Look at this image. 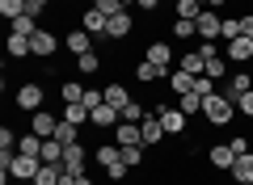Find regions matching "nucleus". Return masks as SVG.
Listing matches in <instances>:
<instances>
[{"label": "nucleus", "mask_w": 253, "mask_h": 185, "mask_svg": "<svg viewBox=\"0 0 253 185\" xmlns=\"http://www.w3.org/2000/svg\"><path fill=\"white\" fill-rule=\"evenodd\" d=\"M236 114H241V110H236V97H228V93L203 97V118H207V126H228Z\"/></svg>", "instance_id": "obj_1"}, {"label": "nucleus", "mask_w": 253, "mask_h": 185, "mask_svg": "<svg viewBox=\"0 0 253 185\" xmlns=\"http://www.w3.org/2000/svg\"><path fill=\"white\" fill-rule=\"evenodd\" d=\"M13 97H17V106H21V110H30V114L46 110V106H42V97H46V93H42V84H38V80H26V84H21L17 93H13Z\"/></svg>", "instance_id": "obj_2"}, {"label": "nucleus", "mask_w": 253, "mask_h": 185, "mask_svg": "<svg viewBox=\"0 0 253 185\" xmlns=\"http://www.w3.org/2000/svg\"><path fill=\"white\" fill-rule=\"evenodd\" d=\"M152 114H156V118L165 122V135H181V131L190 126V118L181 114L177 106H161V110H152Z\"/></svg>", "instance_id": "obj_3"}, {"label": "nucleus", "mask_w": 253, "mask_h": 185, "mask_svg": "<svg viewBox=\"0 0 253 185\" xmlns=\"http://www.w3.org/2000/svg\"><path fill=\"white\" fill-rule=\"evenodd\" d=\"M30 51H34V59H51V55L59 51V38H55L51 30L42 26V30H38L34 38H30Z\"/></svg>", "instance_id": "obj_4"}, {"label": "nucleus", "mask_w": 253, "mask_h": 185, "mask_svg": "<svg viewBox=\"0 0 253 185\" xmlns=\"http://www.w3.org/2000/svg\"><path fill=\"white\" fill-rule=\"evenodd\" d=\"M194 26H199L203 42H215V38H219V30H224V17H219L215 9H203V13H199V21H194Z\"/></svg>", "instance_id": "obj_5"}, {"label": "nucleus", "mask_w": 253, "mask_h": 185, "mask_svg": "<svg viewBox=\"0 0 253 185\" xmlns=\"http://www.w3.org/2000/svg\"><path fill=\"white\" fill-rule=\"evenodd\" d=\"M84 164H89V151H84L81 143H68V148H63V173L81 177V173H84Z\"/></svg>", "instance_id": "obj_6"}, {"label": "nucleus", "mask_w": 253, "mask_h": 185, "mask_svg": "<svg viewBox=\"0 0 253 185\" xmlns=\"http://www.w3.org/2000/svg\"><path fill=\"white\" fill-rule=\"evenodd\" d=\"M63 46H68V55H72V59H81V55H89V51H93V34H84V30L76 26V30H68Z\"/></svg>", "instance_id": "obj_7"}, {"label": "nucleus", "mask_w": 253, "mask_h": 185, "mask_svg": "<svg viewBox=\"0 0 253 185\" xmlns=\"http://www.w3.org/2000/svg\"><path fill=\"white\" fill-rule=\"evenodd\" d=\"M30 131H34L38 139H55V131H59V118L46 114V110H38V114L30 118Z\"/></svg>", "instance_id": "obj_8"}, {"label": "nucleus", "mask_w": 253, "mask_h": 185, "mask_svg": "<svg viewBox=\"0 0 253 185\" xmlns=\"http://www.w3.org/2000/svg\"><path fill=\"white\" fill-rule=\"evenodd\" d=\"M207 160H211V168H219V173H232V164H236V151L228 148V143H211Z\"/></svg>", "instance_id": "obj_9"}, {"label": "nucleus", "mask_w": 253, "mask_h": 185, "mask_svg": "<svg viewBox=\"0 0 253 185\" xmlns=\"http://www.w3.org/2000/svg\"><path fill=\"white\" fill-rule=\"evenodd\" d=\"M106 26H110V17H106V13H97V9H84V13H81V30H84V34L106 38Z\"/></svg>", "instance_id": "obj_10"}, {"label": "nucleus", "mask_w": 253, "mask_h": 185, "mask_svg": "<svg viewBox=\"0 0 253 185\" xmlns=\"http://www.w3.org/2000/svg\"><path fill=\"white\" fill-rule=\"evenodd\" d=\"M139 131H144V148H156V143L165 139V122L156 114H144V122H139Z\"/></svg>", "instance_id": "obj_11"}, {"label": "nucleus", "mask_w": 253, "mask_h": 185, "mask_svg": "<svg viewBox=\"0 0 253 185\" xmlns=\"http://www.w3.org/2000/svg\"><path fill=\"white\" fill-rule=\"evenodd\" d=\"M135 76L144 80V84H156V80H165V76H169V68H161V63H152V59H144V55H139Z\"/></svg>", "instance_id": "obj_12"}, {"label": "nucleus", "mask_w": 253, "mask_h": 185, "mask_svg": "<svg viewBox=\"0 0 253 185\" xmlns=\"http://www.w3.org/2000/svg\"><path fill=\"white\" fill-rule=\"evenodd\" d=\"M114 143H118V148L144 143V131H139V122H118V126H114Z\"/></svg>", "instance_id": "obj_13"}, {"label": "nucleus", "mask_w": 253, "mask_h": 185, "mask_svg": "<svg viewBox=\"0 0 253 185\" xmlns=\"http://www.w3.org/2000/svg\"><path fill=\"white\" fill-rule=\"evenodd\" d=\"M144 59H152V63H161V68H173V46L165 42H148V51H144Z\"/></svg>", "instance_id": "obj_14"}, {"label": "nucleus", "mask_w": 253, "mask_h": 185, "mask_svg": "<svg viewBox=\"0 0 253 185\" xmlns=\"http://www.w3.org/2000/svg\"><path fill=\"white\" fill-rule=\"evenodd\" d=\"M232 181H236V185H253V151L236 156V164H232Z\"/></svg>", "instance_id": "obj_15"}, {"label": "nucleus", "mask_w": 253, "mask_h": 185, "mask_svg": "<svg viewBox=\"0 0 253 185\" xmlns=\"http://www.w3.org/2000/svg\"><path fill=\"white\" fill-rule=\"evenodd\" d=\"M131 30H135V26H131V13H118V17H110V26H106V38H131Z\"/></svg>", "instance_id": "obj_16"}, {"label": "nucleus", "mask_w": 253, "mask_h": 185, "mask_svg": "<svg viewBox=\"0 0 253 185\" xmlns=\"http://www.w3.org/2000/svg\"><path fill=\"white\" fill-rule=\"evenodd\" d=\"M63 122H72V126H89V106H84V101L63 106Z\"/></svg>", "instance_id": "obj_17"}, {"label": "nucleus", "mask_w": 253, "mask_h": 185, "mask_svg": "<svg viewBox=\"0 0 253 185\" xmlns=\"http://www.w3.org/2000/svg\"><path fill=\"white\" fill-rule=\"evenodd\" d=\"M228 59H236V63L253 59V38H232L228 42Z\"/></svg>", "instance_id": "obj_18"}, {"label": "nucleus", "mask_w": 253, "mask_h": 185, "mask_svg": "<svg viewBox=\"0 0 253 185\" xmlns=\"http://www.w3.org/2000/svg\"><path fill=\"white\" fill-rule=\"evenodd\" d=\"M38 30H42V26H38V17H30V13H21L17 21H9V34H26V38H34Z\"/></svg>", "instance_id": "obj_19"}, {"label": "nucleus", "mask_w": 253, "mask_h": 185, "mask_svg": "<svg viewBox=\"0 0 253 185\" xmlns=\"http://www.w3.org/2000/svg\"><path fill=\"white\" fill-rule=\"evenodd\" d=\"M177 68H181V72H190V76H203V72H207V63H203V55H199V51H186V55L177 59Z\"/></svg>", "instance_id": "obj_20"}, {"label": "nucleus", "mask_w": 253, "mask_h": 185, "mask_svg": "<svg viewBox=\"0 0 253 185\" xmlns=\"http://www.w3.org/2000/svg\"><path fill=\"white\" fill-rule=\"evenodd\" d=\"M4 46H9L13 59H30V55H34V51H30V38H26V34H9V42H4Z\"/></svg>", "instance_id": "obj_21"}, {"label": "nucleus", "mask_w": 253, "mask_h": 185, "mask_svg": "<svg viewBox=\"0 0 253 185\" xmlns=\"http://www.w3.org/2000/svg\"><path fill=\"white\" fill-rule=\"evenodd\" d=\"M169 84H173V93H177V97H181V93H194V76H190V72H169Z\"/></svg>", "instance_id": "obj_22"}, {"label": "nucleus", "mask_w": 253, "mask_h": 185, "mask_svg": "<svg viewBox=\"0 0 253 185\" xmlns=\"http://www.w3.org/2000/svg\"><path fill=\"white\" fill-rule=\"evenodd\" d=\"M93 160L106 168V164H114V160H123V148H118V143H101V148L93 151Z\"/></svg>", "instance_id": "obj_23"}, {"label": "nucleus", "mask_w": 253, "mask_h": 185, "mask_svg": "<svg viewBox=\"0 0 253 185\" xmlns=\"http://www.w3.org/2000/svg\"><path fill=\"white\" fill-rule=\"evenodd\" d=\"M59 177H63V164H42L38 177H34V185H59Z\"/></svg>", "instance_id": "obj_24"}, {"label": "nucleus", "mask_w": 253, "mask_h": 185, "mask_svg": "<svg viewBox=\"0 0 253 185\" xmlns=\"http://www.w3.org/2000/svg\"><path fill=\"white\" fill-rule=\"evenodd\" d=\"M249 88H253V76L249 72H236V76L228 80V97H241V93H249Z\"/></svg>", "instance_id": "obj_25"}, {"label": "nucleus", "mask_w": 253, "mask_h": 185, "mask_svg": "<svg viewBox=\"0 0 253 185\" xmlns=\"http://www.w3.org/2000/svg\"><path fill=\"white\" fill-rule=\"evenodd\" d=\"M177 110H181V114H203V97H199V93H181V97H177Z\"/></svg>", "instance_id": "obj_26"}, {"label": "nucleus", "mask_w": 253, "mask_h": 185, "mask_svg": "<svg viewBox=\"0 0 253 185\" xmlns=\"http://www.w3.org/2000/svg\"><path fill=\"white\" fill-rule=\"evenodd\" d=\"M42 164H63V143L59 139H46L42 143Z\"/></svg>", "instance_id": "obj_27"}, {"label": "nucleus", "mask_w": 253, "mask_h": 185, "mask_svg": "<svg viewBox=\"0 0 253 185\" xmlns=\"http://www.w3.org/2000/svg\"><path fill=\"white\" fill-rule=\"evenodd\" d=\"M199 13H203V4H199V0H177V9H173V17H186V21H199Z\"/></svg>", "instance_id": "obj_28"}, {"label": "nucleus", "mask_w": 253, "mask_h": 185, "mask_svg": "<svg viewBox=\"0 0 253 185\" xmlns=\"http://www.w3.org/2000/svg\"><path fill=\"white\" fill-rule=\"evenodd\" d=\"M123 164H126V168H144V143L123 148Z\"/></svg>", "instance_id": "obj_29"}, {"label": "nucleus", "mask_w": 253, "mask_h": 185, "mask_svg": "<svg viewBox=\"0 0 253 185\" xmlns=\"http://www.w3.org/2000/svg\"><path fill=\"white\" fill-rule=\"evenodd\" d=\"M173 38H177V42H181V38H194V34H199V26H194V21H186V17H173Z\"/></svg>", "instance_id": "obj_30"}, {"label": "nucleus", "mask_w": 253, "mask_h": 185, "mask_svg": "<svg viewBox=\"0 0 253 185\" xmlns=\"http://www.w3.org/2000/svg\"><path fill=\"white\" fill-rule=\"evenodd\" d=\"M219 38H224V42H232V38H245L241 17H224V30H219Z\"/></svg>", "instance_id": "obj_31"}, {"label": "nucleus", "mask_w": 253, "mask_h": 185, "mask_svg": "<svg viewBox=\"0 0 253 185\" xmlns=\"http://www.w3.org/2000/svg\"><path fill=\"white\" fill-rule=\"evenodd\" d=\"M101 93H106V101H110V106H118V110H123L126 101H131V97H126V88H123V84H106Z\"/></svg>", "instance_id": "obj_32"}, {"label": "nucleus", "mask_w": 253, "mask_h": 185, "mask_svg": "<svg viewBox=\"0 0 253 185\" xmlns=\"http://www.w3.org/2000/svg\"><path fill=\"white\" fill-rule=\"evenodd\" d=\"M59 97H63V106H72V101H81V97H84V84H76V80H68V84L59 88Z\"/></svg>", "instance_id": "obj_33"}, {"label": "nucleus", "mask_w": 253, "mask_h": 185, "mask_svg": "<svg viewBox=\"0 0 253 185\" xmlns=\"http://www.w3.org/2000/svg\"><path fill=\"white\" fill-rule=\"evenodd\" d=\"M76 68H81L84 76H93V72L101 68V55H97V51H89V55H81V59H76Z\"/></svg>", "instance_id": "obj_34"}, {"label": "nucleus", "mask_w": 253, "mask_h": 185, "mask_svg": "<svg viewBox=\"0 0 253 185\" xmlns=\"http://www.w3.org/2000/svg\"><path fill=\"white\" fill-rule=\"evenodd\" d=\"M0 13H4L9 21H17L21 13H26V0H0Z\"/></svg>", "instance_id": "obj_35"}, {"label": "nucleus", "mask_w": 253, "mask_h": 185, "mask_svg": "<svg viewBox=\"0 0 253 185\" xmlns=\"http://www.w3.org/2000/svg\"><path fill=\"white\" fill-rule=\"evenodd\" d=\"M93 9H97V13H106V17H118V13H123L126 4H123V0H93Z\"/></svg>", "instance_id": "obj_36"}, {"label": "nucleus", "mask_w": 253, "mask_h": 185, "mask_svg": "<svg viewBox=\"0 0 253 185\" xmlns=\"http://www.w3.org/2000/svg\"><path fill=\"white\" fill-rule=\"evenodd\" d=\"M55 139H59L63 148H68V143H81V139H76V126H72V122H63V118H59V131H55Z\"/></svg>", "instance_id": "obj_37"}, {"label": "nucleus", "mask_w": 253, "mask_h": 185, "mask_svg": "<svg viewBox=\"0 0 253 185\" xmlns=\"http://www.w3.org/2000/svg\"><path fill=\"white\" fill-rule=\"evenodd\" d=\"M207 76H211V80H224V76H228V63L219 59V55H215V59H207Z\"/></svg>", "instance_id": "obj_38"}, {"label": "nucleus", "mask_w": 253, "mask_h": 185, "mask_svg": "<svg viewBox=\"0 0 253 185\" xmlns=\"http://www.w3.org/2000/svg\"><path fill=\"white\" fill-rule=\"evenodd\" d=\"M123 122H144V110H139L135 101H126L123 106Z\"/></svg>", "instance_id": "obj_39"}, {"label": "nucleus", "mask_w": 253, "mask_h": 185, "mask_svg": "<svg viewBox=\"0 0 253 185\" xmlns=\"http://www.w3.org/2000/svg\"><path fill=\"white\" fill-rule=\"evenodd\" d=\"M194 93H199V97H211V93H215V88H211V76H207V72H203V76H194Z\"/></svg>", "instance_id": "obj_40"}, {"label": "nucleus", "mask_w": 253, "mask_h": 185, "mask_svg": "<svg viewBox=\"0 0 253 185\" xmlns=\"http://www.w3.org/2000/svg\"><path fill=\"white\" fill-rule=\"evenodd\" d=\"M106 177H110V181H126V164H123V160L106 164Z\"/></svg>", "instance_id": "obj_41"}, {"label": "nucleus", "mask_w": 253, "mask_h": 185, "mask_svg": "<svg viewBox=\"0 0 253 185\" xmlns=\"http://www.w3.org/2000/svg\"><path fill=\"white\" fill-rule=\"evenodd\" d=\"M236 110H241L245 118H253V88H249V93H241V97H236Z\"/></svg>", "instance_id": "obj_42"}, {"label": "nucleus", "mask_w": 253, "mask_h": 185, "mask_svg": "<svg viewBox=\"0 0 253 185\" xmlns=\"http://www.w3.org/2000/svg\"><path fill=\"white\" fill-rule=\"evenodd\" d=\"M46 4H51V0H26V13H30V17H42Z\"/></svg>", "instance_id": "obj_43"}, {"label": "nucleus", "mask_w": 253, "mask_h": 185, "mask_svg": "<svg viewBox=\"0 0 253 185\" xmlns=\"http://www.w3.org/2000/svg\"><path fill=\"white\" fill-rule=\"evenodd\" d=\"M228 148H232L236 156H245V151H249V139H245V135H232V139H228Z\"/></svg>", "instance_id": "obj_44"}, {"label": "nucleus", "mask_w": 253, "mask_h": 185, "mask_svg": "<svg viewBox=\"0 0 253 185\" xmlns=\"http://www.w3.org/2000/svg\"><path fill=\"white\" fill-rule=\"evenodd\" d=\"M199 55H203V63H207V59H215L219 51H215V42H203V46H199Z\"/></svg>", "instance_id": "obj_45"}, {"label": "nucleus", "mask_w": 253, "mask_h": 185, "mask_svg": "<svg viewBox=\"0 0 253 185\" xmlns=\"http://www.w3.org/2000/svg\"><path fill=\"white\" fill-rule=\"evenodd\" d=\"M241 26H245V38H253V13H241Z\"/></svg>", "instance_id": "obj_46"}, {"label": "nucleus", "mask_w": 253, "mask_h": 185, "mask_svg": "<svg viewBox=\"0 0 253 185\" xmlns=\"http://www.w3.org/2000/svg\"><path fill=\"white\" fill-rule=\"evenodd\" d=\"M59 185H76V177H72V173H63V177H59Z\"/></svg>", "instance_id": "obj_47"}, {"label": "nucleus", "mask_w": 253, "mask_h": 185, "mask_svg": "<svg viewBox=\"0 0 253 185\" xmlns=\"http://www.w3.org/2000/svg\"><path fill=\"white\" fill-rule=\"evenodd\" d=\"M76 185H93V177H89V173H81V177H76Z\"/></svg>", "instance_id": "obj_48"}, {"label": "nucleus", "mask_w": 253, "mask_h": 185, "mask_svg": "<svg viewBox=\"0 0 253 185\" xmlns=\"http://www.w3.org/2000/svg\"><path fill=\"white\" fill-rule=\"evenodd\" d=\"M156 4H161V0H139V9H156Z\"/></svg>", "instance_id": "obj_49"}, {"label": "nucleus", "mask_w": 253, "mask_h": 185, "mask_svg": "<svg viewBox=\"0 0 253 185\" xmlns=\"http://www.w3.org/2000/svg\"><path fill=\"white\" fill-rule=\"evenodd\" d=\"M123 4H139V0H123Z\"/></svg>", "instance_id": "obj_50"}]
</instances>
